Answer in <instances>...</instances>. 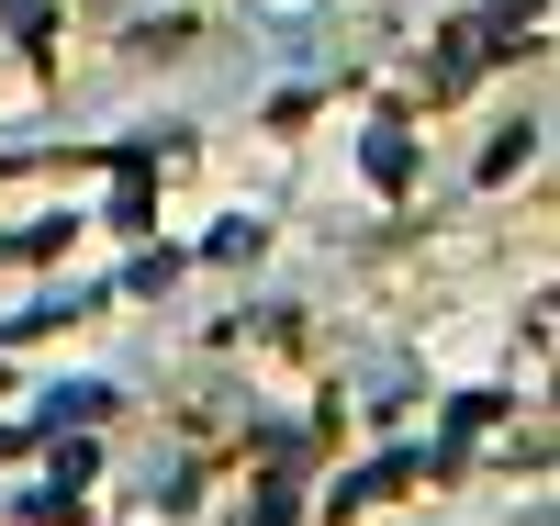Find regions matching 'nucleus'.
I'll return each mask as SVG.
<instances>
[{
  "label": "nucleus",
  "instance_id": "nucleus-1",
  "mask_svg": "<svg viewBox=\"0 0 560 526\" xmlns=\"http://www.w3.org/2000/svg\"><path fill=\"white\" fill-rule=\"evenodd\" d=\"M527 12H538V0H493V23H504V34H516V23H527Z\"/></svg>",
  "mask_w": 560,
  "mask_h": 526
}]
</instances>
